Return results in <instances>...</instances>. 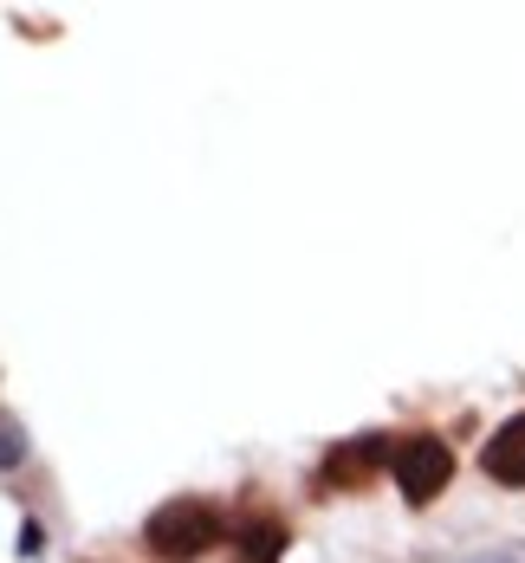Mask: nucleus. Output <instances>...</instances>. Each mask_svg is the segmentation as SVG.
Wrapping results in <instances>:
<instances>
[{"instance_id": "20e7f679", "label": "nucleus", "mask_w": 525, "mask_h": 563, "mask_svg": "<svg viewBox=\"0 0 525 563\" xmlns=\"http://www.w3.org/2000/svg\"><path fill=\"white\" fill-rule=\"evenodd\" d=\"M480 460H486V473H493L500 486H525V415H513V421L486 441Z\"/></svg>"}, {"instance_id": "7ed1b4c3", "label": "nucleus", "mask_w": 525, "mask_h": 563, "mask_svg": "<svg viewBox=\"0 0 525 563\" xmlns=\"http://www.w3.org/2000/svg\"><path fill=\"white\" fill-rule=\"evenodd\" d=\"M376 473H396V448H390L383 434H357V441L325 453V486H331V493H357V486H370Z\"/></svg>"}, {"instance_id": "39448f33", "label": "nucleus", "mask_w": 525, "mask_h": 563, "mask_svg": "<svg viewBox=\"0 0 525 563\" xmlns=\"http://www.w3.org/2000/svg\"><path fill=\"white\" fill-rule=\"evenodd\" d=\"M280 558H286V525L280 518L233 525V563H280Z\"/></svg>"}, {"instance_id": "0eeeda50", "label": "nucleus", "mask_w": 525, "mask_h": 563, "mask_svg": "<svg viewBox=\"0 0 525 563\" xmlns=\"http://www.w3.org/2000/svg\"><path fill=\"white\" fill-rule=\"evenodd\" d=\"M13 544H20V558H40V551H46V538H40V525H20V538H13Z\"/></svg>"}, {"instance_id": "6e6552de", "label": "nucleus", "mask_w": 525, "mask_h": 563, "mask_svg": "<svg viewBox=\"0 0 525 563\" xmlns=\"http://www.w3.org/2000/svg\"><path fill=\"white\" fill-rule=\"evenodd\" d=\"M467 563H513V551H480V558H467Z\"/></svg>"}, {"instance_id": "f03ea898", "label": "nucleus", "mask_w": 525, "mask_h": 563, "mask_svg": "<svg viewBox=\"0 0 525 563\" xmlns=\"http://www.w3.org/2000/svg\"><path fill=\"white\" fill-rule=\"evenodd\" d=\"M455 479V453L441 448L435 434H415L396 448V486H403L408 506H428V499H441V486Z\"/></svg>"}, {"instance_id": "423d86ee", "label": "nucleus", "mask_w": 525, "mask_h": 563, "mask_svg": "<svg viewBox=\"0 0 525 563\" xmlns=\"http://www.w3.org/2000/svg\"><path fill=\"white\" fill-rule=\"evenodd\" d=\"M20 460H26V428H20V421L0 408V473H13Z\"/></svg>"}, {"instance_id": "f257e3e1", "label": "nucleus", "mask_w": 525, "mask_h": 563, "mask_svg": "<svg viewBox=\"0 0 525 563\" xmlns=\"http://www.w3.org/2000/svg\"><path fill=\"white\" fill-rule=\"evenodd\" d=\"M221 538H228V525H221V511L208 506V499H169V506L150 511V525H143V544L163 563L201 558V551H215Z\"/></svg>"}]
</instances>
